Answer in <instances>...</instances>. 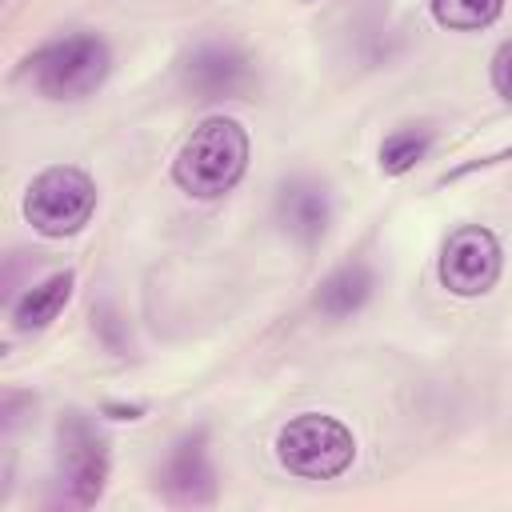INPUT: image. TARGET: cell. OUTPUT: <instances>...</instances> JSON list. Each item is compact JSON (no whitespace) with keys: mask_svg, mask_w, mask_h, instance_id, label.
<instances>
[{"mask_svg":"<svg viewBox=\"0 0 512 512\" xmlns=\"http://www.w3.org/2000/svg\"><path fill=\"white\" fill-rule=\"evenodd\" d=\"M96 208V184L80 168H48L28 184L24 216L40 236H72L88 224Z\"/></svg>","mask_w":512,"mask_h":512,"instance_id":"277c9868","label":"cell"},{"mask_svg":"<svg viewBox=\"0 0 512 512\" xmlns=\"http://www.w3.org/2000/svg\"><path fill=\"white\" fill-rule=\"evenodd\" d=\"M424 152H428V132H416V128L396 132V136H388L384 148H380V168H384L388 176H400V172H408Z\"/></svg>","mask_w":512,"mask_h":512,"instance_id":"4fadbf2b","label":"cell"},{"mask_svg":"<svg viewBox=\"0 0 512 512\" xmlns=\"http://www.w3.org/2000/svg\"><path fill=\"white\" fill-rule=\"evenodd\" d=\"M500 8H504V0H432V16L456 32L488 28L500 16Z\"/></svg>","mask_w":512,"mask_h":512,"instance_id":"7c38bea8","label":"cell"},{"mask_svg":"<svg viewBox=\"0 0 512 512\" xmlns=\"http://www.w3.org/2000/svg\"><path fill=\"white\" fill-rule=\"evenodd\" d=\"M108 76V48L96 36H64L32 56V80L48 100H80Z\"/></svg>","mask_w":512,"mask_h":512,"instance_id":"3957f363","label":"cell"},{"mask_svg":"<svg viewBox=\"0 0 512 512\" xmlns=\"http://www.w3.org/2000/svg\"><path fill=\"white\" fill-rule=\"evenodd\" d=\"M276 456L288 472H296L304 480H332L352 464L356 440L336 416L304 412V416H296L280 428Z\"/></svg>","mask_w":512,"mask_h":512,"instance_id":"7a4b0ae2","label":"cell"},{"mask_svg":"<svg viewBox=\"0 0 512 512\" xmlns=\"http://www.w3.org/2000/svg\"><path fill=\"white\" fill-rule=\"evenodd\" d=\"M164 488L180 504H208L216 496V480H212V464H208V452H204V436H192L172 452L168 472H164Z\"/></svg>","mask_w":512,"mask_h":512,"instance_id":"ba28073f","label":"cell"},{"mask_svg":"<svg viewBox=\"0 0 512 512\" xmlns=\"http://www.w3.org/2000/svg\"><path fill=\"white\" fill-rule=\"evenodd\" d=\"M248 168V136L236 120L228 116H208L200 128H192V136L184 140L172 176L188 196L212 200L224 196Z\"/></svg>","mask_w":512,"mask_h":512,"instance_id":"6da1fadb","label":"cell"},{"mask_svg":"<svg viewBox=\"0 0 512 512\" xmlns=\"http://www.w3.org/2000/svg\"><path fill=\"white\" fill-rule=\"evenodd\" d=\"M500 276V244L488 228H456L440 252V280L456 296H484Z\"/></svg>","mask_w":512,"mask_h":512,"instance_id":"8992f818","label":"cell"},{"mask_svg":"<svg viewBox=\"0 0 512 512\" xmlns=\"http://www.w3.org/2000/svg\"><path fill=\"white\" fill-rule=\"evenodd\" d=\"M276 212H280V224H284L296 240H304V244L320 240L324 228H328V196H324L320 184H308V180L288 184V188L280 192Z\"/></svg>","mask_w":512,"mask_h":512,"instance_id":"9c48e42d","label":"cell"},{"mask_svg":"<svg viewBox=\"0 0 512 512\" xmlns=\"http://www.w3.org/2000/svg\"><path fill=\"white\" fill-rule=\"evenodd\" d=\"M68 292H72V272H56V276L40 280L36 288H28V292L16 300V312H12L16 328L28 332V328H44V324H52L56 312L68 304Z\"/></svg>","mask_w":512,"mask_h":512,"instance_id":"8fae6325","label":"cell"},{"mask_svg":"<svg viewBox=\"0 0 512 512\" xmlns=\"http://www.w3.org/2000/svg\"><path fill=\"white\" fill-rule=\"evenodd\" d=\"M368 292H372V272L364 264H344V268H336L320 284L316 304H320V312H328V316L340 320V316H352L368 300Z\"/></svg>","mask_w":512,"mask_h":512,"instance_id":"30bf717a","label":"cell"},{"mask_svg":"<svg viewBox=\"0 0 512 512\" xmlns=\"http://www.w3.org/2000/svg\"><path fill=\"white\" fill-rule=\"evenodd\" d=\"M492 84H496V92L512 104V40L500 44V52L492 56Z\"/></svg>","mask_w":512,"mask_h":512,"instance_id":"5bb4252c","label":"cell"},{"mask_svg":"<svg viewBox=\"0 0 512 512\" xmlns=\"http://www.w3.org/2000/svg\"><path fill=\"white\" fill-rule=\"evenodd\" d=\"M104 480H108L104 440L80 412H68L60 424V484L68 488L72 504H96Z\"/></svg>","mask_w":512,"mask_h":512,"instance_id":"5b68a950","label":"cell"},{"mask_svg":"<svg viewBox=\"0 0 512 512\" xmlns=\"http://www.w3.org/2000/svg\"><path fill=\"white\" fill-rule=\"evenodd\" d=\"M184 76L200 100H220V96H236L248 84V64L232 48H200L188 60Z\"/></svg>","mask_w":512,"mask_h":512,"instance_id":"52a82bcc","label":"cell"}]
</instances>
